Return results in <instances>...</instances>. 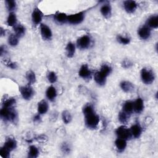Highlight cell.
<instances>
[{
  "label": "cell",
  "mask_w": 158,
  "mask_h": 158,
  "mask_svg": "<svg viewBox=\"0 0 158 158\" xmlns=\"http://www.w3.org/2000/svg\"><path fill=\"white\" fill-rule=\"evenodd\" d=\"M78 75L84 80H89L91 78L92 72L87 64H83L78 70Z\"/></svg>",
  "instance_id": "cell-11"
},
{
  "label": "cell",
  "mask_w": 158,
  "mask_h": 158,
  "mask_svg": "<svg viewBox=\"0 0 158 158\" xmlns=\"http://www.w3.org/2000/svg\"><path fill=\"white\" fill-rule=\"evenodd\" d=\"M121 65L123 69H130L133 65V63L130 59H125L122 60L121 63Z\"/></svg>",
  "instance_id": "cell-40"
},
{
  "label": "cell",
  "mask_w": 158,
  "mask_h": 158,
  "mask_svg": "<svg viewBox=\"0 0 158 158\" xmlns=\"http://www.w3.org/2000/svg\"><path fill=\"white\" fill-rule=\"evenodd\" d=\"M19 38L18 36H17L14 33V34H10L7 39V42L8 44L12 47H15L18 44H19Z\"/></svg>",
  "instance_id": "cell-34"
},
{
  "label": "cell",
  "mask_w": 158,
  "mask_h": 158,
  "mask_svg": "<svg viewBox=\"0 0 158 158\" xmlns=\"http://www.w3.org/2000/svg\"><path fill=\"white\" fill-rule=\"evenodd\" d=\"M41 115L40 114H39L38 113L36 114V115H35L33 117V121L34 123H39L41 122Z\"/></svg>",
  "instance_id": "cell-43"
},
{
  "label": "cell",
  "mask_w": 158,
  "mask_h": 158,
  "mask_svg": "<svg viewBox=\"0 0 158 158\" xmlns=\"http://www.w3.org/2000/svg\"><path fill=\"white\" fill-rule=\"evenodd\" d=\"M14 28V34L19 38L23 37L25 34V27L22 24H17Z\"/></svg>",
  "instance_id": "cell-26"
},
{
  "label": "cell",
  "mask_w": 158,
  "mask_h": 158,
  "mask_svg": "<svg viewBox=\"0 0 158 158\" xmlns=\"http://www.w3.org/2000/svg\"><path fill=\"white\" fill-rule=\"evenodd\" d=\"M140 77L142 82L147 85L152 84L155 80V75L153 71L146 67L141 70Z\"/></svg>",
  "instance_id": "cell-3"
},
{
  "label": "cell",
  "mask_w": 158,
  "mask_h": 158,
  "mask_svg": "<svg viewBox=\"0 0 158 158\" xmlns=\"http://www.w3.org/2000/svg\"><path fill=\"white\" fill-rule=\"evenodd\" d=\"M61 117L63 122L65 124L70 123L72 120V116L70 112L67 110H65L62 112Z\"/></svg>",
  "instance_id": "cell-33"
},
{
  "label": "cell",
  "mask_w": 158,
  "mask_h": 158,
  "mask_svg": "<svg viewBox=\"0 0 158 158\" xmlns=\"http://www.w3.org/2000/svg\"><path fill=\"white\" fill-rule=\"evenodd\" d=\"M76 51V46L72 42H69L65 47L66 56L69 58H72L74 56Z\"/></svg>",
  "instance_id": "cell-24"
},
{
  "label": "cell",
  "mask_w": 158,
  "mask_h": 158,
  "mask_svg": "<svg viewBox=\"0 0 158 158\" xmlns=\"http://www.w3.org/2000/svg\"><path fill=\"white\" fill-rule=\"evenodd\" d=\"M115 133L117 138L126 139L127 141L131 139L132 136L130 130V128L127 127L125 125H122L115 130Z\"/></svg>",
  "instance_id": "cell-5"
},
{
  "label": "cell",
  "mask_w": 158,
  "mask_h": 158,
  "mask_svg": "<svg viewBox=\"0 0 158 158\" xmlns=\"http://www.w3.org/2000/svg\"><path fill=\"white\" fill-rule=\"evenodd\" d=\"M0 117L4 122L15 123L18 120V114L14 107H2L0 110Z\"/></svg>",
  "instance_id": "cell-2"
},
{
  "label": "cell",
  "mask_w": 158,
  "mask_h": 158,
  "mask_svg": "<svg viewBox=\"0 0 158 158\" xmlns=\"http://www.w3.org/2000/svg\"><path fill=\"white\" fill-rule=\"evenodd\" d=\"M138 5L135 1L127 0L123 2V9L128 14H132L135 12L138 7Z\"/></svg>",
  "instance_id": "cell-10"
},
{
  "label": "cell",
  "mask_w": 158,
  "mask_h": 158,
  "mask_svg": "<svg viewBox=\"0 0 158 158\" xmlns=\"http://www.w3.org/2000/svg\"><path fill=\"white\" fill-rule=\"evenodd\" d=\"M3 146L11 152L17 148V142L14 138L10 136L6 139Z\"/></svg>",
  "instance_id": "cell-15"
},
{
  "label": "cell",
  "mask_w": 158,
  "mask_h": 158,
  "mask_svg": "<svg viewBox=\"0 0 158 158\" xmlns=\"http://www.w3.org/2000/svg\"><path fill=\"white\" fill-rule=\"evenodd\" d=\"M130 130L132 137L135 138H138L142 134L143 128L139 124V123H135L131 126V127L130 128Z\"/></svg>",
  "instance_id": "cell-14"
},
{
  "label": "cell",
  "mask_w": 158,
  "mask_h": 158,
  "mask_svg": "<svg viewBox=\"0 0 158 158\" xmlns=\"http://www.w3.org/2000/svg\"><path fill=\"white\" fill-rule=\"evenodd\" d=\"M138 35L142 40H148L151 35V29L147 25H143L138 30Z\"/></svg>",
  "instance_id": "cell-12"
},
{
  "label": "cell",
  "mask_w": 158,
  "mask_h": 158,
  "mask_svg": "<svg viewBox=\"0 0 158 158\" xmlns=\"http://www.w3.org/2000/svg\"><path fill=\"white\" fill-rule=\"evenodd\" d=\"M87 10H83L77 13L68 15L67 23L71 25H77L81 23L85 18Z\"/></svg>",
  "instance_id": "cell-4"
},
{
  "label": "cell",
  "mask_w": 158,
  "mask_h": 158,
  "mask_svg": "<svg viewBox=\"0 0 158 158\" xmlns=\"http://www.w3.org/2000/svg\"><path fill=\"white\" fill-rule=\"evenodd\" d=\"M60 149L64 154H69L70 152V148L67 143H63L62 144Z\"/></svg>",
  "instance_id": "cell-41"
},
{
  "label": "cell",
  "mask_w": 158,
  "mask_h": 158,
  "mask_svg": "<svg viewBox=\"0 0 158 158\" xmlns=\"http://www.w3.org/2000/svg\"><path fill=\"white\" fill-rule=\"evenodd\" d=\"M116 40L118 41V43H119L120 44H123V45L128 44H130V43L131 41L130 38H129L128 36H122L121 35H117L116 36Z\"/></svg>",
  "instance_id": "cell-35"
},
{
  "label": "cell",
  "mask_w": 158,
  "mask_h": 158,
  "mask_svg": "<svg viewBox=\"0 0 158 158\" xmlns=\"http://www.w3.org/2000/svg\"><path fill=\"white\" fill-rule=\"evenodd\" d=\"M129 118H130V115L125 112L122 110L118 113V120L120 122V123H121L123 125H125L127 123V122L129 120Z\"/></svg>",
  "instance_id": "cell-30"
},
{
  "label": "cell",
  "mask_w": 158,
  "mask_h": 158,
  "mask_svg": "<svg viewBox=\"0 0 158 158\" xmlns=\"http://www.w3.org/2000/svg\"><path fill=\"white\" fill-rule=\"evenodd\" d=\"M6 23L9 27H14L17 24V17L15 12H9L6 19Z\"/></svg>",
  "instance_id": "cell-25"
},
{
  "label": "cell",
  "mask_w": 158,
  "mask_h": 158,
  "mask_svg": "<svg viewBox=\"0 0 158 158\" xmlns=\"http://www.w3.org/2000/svg\"><path fill=\"white\" fill-rule=\"evenodd\" d=\"M49 109V104L46 100L43 99L38 102L37 105V111L40 115H44L47 113Z\"/></svg>",
  "instance_id": "cell-19"
},
{
  "label": "cell",
  "mask_w": 158,
  "mask_h": 158,
  "mask_svg": "<svg viewBox=\"0 0 158 158\" xmlns=\"http://www.w3.org/2000/svg\"><path fill=\"white\" fill-rule=\"evenodd\" d=\"M91 44V39L88 35H83L77 40V46L78 48L84 50L88 49Z\"/></svg>",
  "instance_id": "cell-7"
},
{
  "label": "cell",
  "mask_w": 158,
  "mask_h": 158,
  "mask_svg": "<svg viewBox=\"0 0 158 158\" xmlns=\"http://www.w3.org/2000/svg\"><path fill=\"white\" fill-rule=\"evenodd\" d=\"M5 6L6 9L9 12H14V10L17 8V3L14 0H6L5 1Z\"/></svg>",
  "instance_id": "cell-32"
},
{
  "label": "cell",
  "mask_w": 158,
  "mask_h": 158,
  "mask_svg": "<svg viewBox=\"0 0 158 158\" xmlns=\"http://www.w3.org/2000/svg\"><path fill=\"white\" fill-rule=\"evenodd\" d=\"M7 52V49L6 47L4 45H1L0 47V55L2 57V56L5 55Z\"/></svg>",
  "instance_id": "cell-44"
},
{
  "label": "cell",
  "mask_w": 158,
  "mask_h": 158,
  "mask_svg": "<svg viewBox=\"0 0 158 158\" xmlns=\"http://www.w3.org/2000/svg\"><path fill=\"white\" fill-rule=\"evenodd\" d=\"M122 110L130 115L133 112V101H127L122 106Z\"/></svg>",
  "instance_id": "cell-28"
},
{
  "label": "cell",
  "mask_w": 158,
  "mask_h": 158,
  "mask_svg": "<svg viewBox=\"0 0 158 158\" xmlns=\"http://www.w3.org/2000/svg\"><path fill=\"white\" fill-rule=\"evenodd\" d=\"M40 152L38 148L35 145H30L28 148V156L30 158H36L39 156Z\"/></svg>",
  "instance_id": "cell-29"
},
{
  "label": "cell",
  "mask_w": 158,
  "mask_h": 158,
  "mask_svg": "<svg viewBox=\"0 0 158 158\" xmlns=\"http://www.w3.org/2000/svg\"><path fill=\"white\" fill-rule=\"evenodd\" d=\"M101 15L106 19H109L112 15V7L109 2H104V4L100 7Z\"/></svg>",
  "instance_id": "cell-13"
},
{
  "label": "cell",
  "mask_w": 158,
  "mask_h": 158,
  "mask_svg": "<svg viewBox=\"0 0 158 158\" xmlns=\"http://www.w3.org/2000/svg\"><path fill=\"white\" fill-rule=\"evenodd\" d=\"M2 62L8 68L11 69H16L18 67V65L16 62L11 61L10 60H4L3 61H2Z\"/></svg>",
  "instance_id": "cell-38"
},
{
  "label": "cell",
  "mask_w": 158,
  "mask_h": 158,
  "mask_svg": "<svg viewBox=\"0 0 158 158\" xmlns=\"http://www.w3.org/2000/svg\"><path fill=\"white\" fill-rule=\"evenodd\" d=\"M43 16V13L39 7H34L31 12V21L33 24L34 25H40L41 23Z\"/></svg>",
  "instance_id": "cell-8"
},
{
  "label": "cell",
  "mask_w": 158,
  "mask_h": 158,
  "mask_svg": "<svg viewBox=\"0 0 158 158\" xmlns=\"http://www.w3.org/2000/svg\"><path fill=\"white\" fill-rule=\"evenodd\" d=\"M19 91L22 98L25 100L29 101L31 99L35 94V91L31 85H27L25 86H21L19 88Z\"/></svg>",
  "instance_id": "cell-6"
},
{
  "label": "cell",
  "mask_w": 158,
  "mask_h": 158,
  "mask_svg": "<svg viewBox=\"0 0 158 158\" xmlns=\"http://www.w3.org/2000/svg\"><path fill=\"white\" fill-rule=\"evenodd\" d=\"M57 75L54 71H49L47 73V79L48 81L51 84L56 83L57 81Z\"/></svg>",
  "instance_id": "cell-37"
},
{
  "label": "cell",
  "mask_w": 158,
  "mask_h": 158,
  "mask_svg": "<svg viewBox=\"0 0 158 158\" xmlns=\"http://www.w3.org/2000/svg\"><path fill=\"white\" fill-rule=\"evenodd\" d=\"M85 117V123L89 129L97 128L99 122V116L96 113L93 106L91 104H86L82 109Z\"/></svg>",
  "instance_id": "cell-1"
},
{
  "label": "cell",
  "mask_w": 158,
  "mask_h": 158,
  "mask_svg": "<svg viewBox=\"0 0 158 158\" xmlns=\"http://www.w3.org/2000/svg\"><path fill=\"white\" fill-rule=\"evenodd\" d=\"M25 78L27 81L28 85H30L34 84L36 81V74L32 70H29L26 72Z\"/></svg>",
  "instance_id": "cell-27"
},
{
  "label": "cell",
  "mask_w": 158,
  "mask_h": 158,
  "mask_svg": "<svg viewBox=\"0 0 158 158\" xmlns=\"http://www.w3.org/2000/svg\"><path fill=\"white\" fill-rule=\"evenodd\" d=\"M54 19L56 22L59 24H64L67 23L68 15L64 12H56L53 15Z\"/></svg>",
  "instance_id": "cell-18"
},
{
  "label": "cell",
  "mask_w": 158,
  "mask_h": 158,
  "mask_svg": "<svg viewBox=\"0 0 158 158\" xmlns=\"http://www.w3.org/2000/svg\"><path fill=\"white\" fill-rule=\"evenodd\" d=\"M36 139L38 141V142H41V143H43V142H45L48 140V137L44 135H39L36 138Z\"/></svg>",
  "instance_id": "cell-42"
},
{
  "label": "cell",
  "mask_w": 158,
  "mask_h": 158,
  "mask_svg": "<svg viewBox=\"0 0 158 158\" xmlns=\"http://www.w3.org/2000/svg\"><path fill=\"white\" fill-rule=\"evenodd\" d=\"M120 87L123 92L127 93H131L135 89L134 85L130 81H127V80L122 81L120 83Z\"/></svg>",
  "instance_id": "cell-16"
},
{
  "label": "cell",
  "mask_w": 158,
  "mask_h": 158,
  "mask_svg": "<svg viewBox=\"0 0 158 158\" xmlns=\"http://www.w3.org/2000/svg\"><path fill=\"white\" fill-rule=\"evenodd\" d=\"M144 108V101L142 98H138L133 101V112L136 114L141 113Z\"/></svg>",
  "instance_id": "cell-17"
},
{
  "label": "cell",
  "mask_w": 158,
  "mask_h": 158,
  "mask_svg": "<svg viewBox=\"0 0 158 158\" xmlns=\"http://www.w3.org/2000/svg\"><path fill=\"white\" fill-rule=\"evenodd\" d=\"M114 143L117 151L119 152H123L127 146V140L122 138H117L115 139Z\"/></svg>",
  "instance_id": "cell-22"
},
{
  "label": "cell",
  "mask_w": 158,
  "mask_h": 158,
  "mask_svg": "<svg viewBox=\"0 0 158 158\" xmlns=\"http://www.w3.org/2000/svg\"><path fill=\"white\" fill-rule=\"evenodd\" d=\"M112 70V69L110 65L108 64H102L99 71L107 77L111 73Z\"/></svg>",
  "instance_id": "cell-36"
},
{
  "label": "cell",
  "mask_w": 158,
  "mask_h": 158,
  "mask_svg": "<svg viewBox=\"0 0 158 158\" xmlns=\"http://www.w3.org/2000/svg\"><path fill=\"white\" fill-rule=\"evenodd\" d=\"M151 29H156L158 27V16L157 15H152L150 16L146 20V24Z\"/></svg>",
  "instance_id": "cell-23"
},
{
  "label": "cell",
  "mask_w": 158,
  "mask_h": 158,
  "mask_svg": "<svg viewBox=\"0 0 158 158\" xmlns=\"http://www.w3.org/2000/svg\"><path fill=\"white\" fill-rule=\"evenodd\" d=\"M6 30L2 27H0V36H1V37L4 36L6 35Z\"/></svg>",
  "instance_id": "cell-45"
},
{
  "label": "cell",
  "mask_w": 158,
  "mask_h": 158,
  "mask_svg": "<svg viewBox=\"0 0 158 158\" xmlns=\"http://www.w3.org/2000/svg\"><path fill=\"white\" fill-rule=\"evenodd\" d=\"M107 78V77L102 74L100 71L96 72L94 74V80L95 82L96 83V84L101 86H102L106 84Z\"/></svg>",
  "instance_id": "cell-20"
},
{
  "label": "cell",
  "mask_w": 158,
  "mask_h": 158,
  "mask_svg": "<svg viewBox=\"0 0 158 158\" xmlns=\"http://www.w3.org/2000/svg\"><path fill=\"white\" fill-rule=\"evenodd\" d=\"M40 33L42 38L45 41L51 40L52 38V32L51 28L45 23L40 24Z\"/></svg>",
  "instance_id": "cell-9"
},
{
  "label": "cell",
  "mask_w": 158,
  "mask_h": 158,
  "mask_svg": "<svg viewBox=\"0 0 158 158\" xmlns=\"http://www.w3.org/2000/svg\"><path fill=\"white\" fill-rule=\"evenodd\" d=\"M16 103V99L14 98H7L2 100V107H14Z\"/></svg>",
  "instance_id": "cell-31"
},
{
  "label": "cell",
  "mask_w": 158,
  "mask_h": 158,
  "mask_svg": "<svg viewBox=\"0 0 158 158\" xmlns=\"http://www.w3.org/2000/svg\"><path fill=\"white\" fill-rule=\"evenodd\" d=\"M10 151H9L7 149L4 148L3 146L0 149V155L2 157L4 158H8L10 156Z\"/></svg>",
  "instance_id": "cell-39"
},
{
  "label": "cell",
  "mask_w": 158,
  "mask_h": 158,
  "mask_svg": "<svg viewBox=\"0 0 158 158\" xmlns=\"http://www.w3.org/2000/svg\"><path fill=\"white\" fill-rule=\"evenodd\" d=\"M57 95V90L53 85H51L48 87L46 91V97L50 101H54Z\"/></svg>",
  "instance_id": "cell-21"
}]
</instances>
